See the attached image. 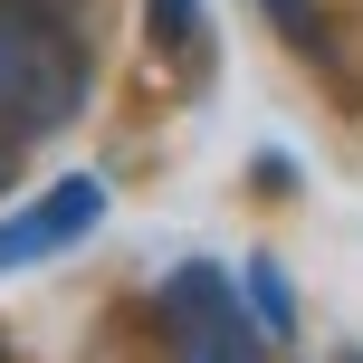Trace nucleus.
Masks as SVG:
<instances>
[{
  "mask_svg": "<svg viewBox=\"0 0 363 363\" xmlns=\"http://www.w3.org/2000/svg\"><path fill=\"white\" fill-rule=\"evenodd\" d=\"M153 306H163L172 363H268V335H258L249 296H239V277L220 268V258H182Z\"/></svg>",
  "mask_w": 363,
  "mask_h": 363,
  "instance_id": "nucleus-2",
  "label": "nucleus"
},
{
  "mask_svg": "<svg viewBox=\"0 0 363 363\" xmlns=\"http://www.w3.org/2000/svg\"><path fill=\"white\" fill-rule=\"evenodd\" d=\"M239 296H249V315H258L268 345H287V335H296V287H287L277 258H249V268H239Z\"/></svg>",
  "mask_w": 363,
  "mask_h": 363,
  "instance_id": "nucleus-4",
  "label": "nucleus"
},
{
  "mask_svg": "<svg viewBox=\"0 0 363 363\" xmlns=\"http://www.w3.org/2000/svg\"><path fill=\"white\" fill-rule=\"evenodd\" d=\"M144 38H153V57H182L201 38V0H144Z\"/></svg>",
  "mask_w": 363,
  "mask_h": 363,
  "instance_id": "nucleus-5",
  "label": "nucleus"
},
{
  "mask_svg": "<svg viewBox=\"0 0 363 363\" xmlns=\"http://www.w3.org/2000/svg\"><path fill=\"white\" fill-rule=\"evenodd\" d=\"M268 19H277V38H296L306 57H325V29H315V0H268Z\"/></svg>",
  "mask_w": 363,
  "mask_h": 363,
  "instance_id": "nucleus-6",
  "label": "nucleus"
},
{
  "mask_svg": "<svg viewBox=\"0 0 363 363\" xmlns=\"http://www.w3.org/2000/svg\"><path fill=\"white\" fill-rule=\"evenodd\" d=\"M48 10H57V0H48Z\"/></svg>",
  "mask_w": 363,
  "mask_h": 363,
  "instance_id": "nucleus-9",
  "label": "nucleus"
},
{
  "mask_svg": "<svg viewBox=\"0 0 363 363\" xmlns=\"http://www.w3.org/2000/svg\"><path fill=\"white\" fill-rule=\"evenodd\" d=\"M19 153H29V144H19V134H0V191L19 182Z\"/></svg>",
  "mask_w": 363,
  "mask_h": 363,
  "instance_id": "nucleus-7",
  "label": "nucleus"
},
{
  "mask_svg": "<svg viewBox=\"0 0 363 363\" xmlns=\"http://www.w3.org/2000/svg\"><path fill=\"white\" fill-rule=\"evenodd\" d=\"M0 363H10V354H0Z\"/></svg>",
  "mask_w": 363,
  "mask_h": 363,
  "instance_id": "nucleus-8",
  "label": "nucleus"
},
{
  "mask_svg": "<svg viewBox=\"0 0 363 363\" xmlns=\"http://www.w3.org/2000/svg\"><path fill=\"white\" fill-rule=\"evenodd\" d=\"M96 220H106V182H96V172H57L48 191L29 201V211H10V220H0V277L67 258L77 239L96 230Z\"/></svg>",
  "mask_w": 363,
  "mask_h": 363,
  "instance_id": "nucleus-3",
  "label": "nucleus"
},
{
  "mask_svg": "<svg viewBox=\"0 0 363 363\" xmlns=\"http://www.w3.org/2000/svg\"><path fill=\"white\" fill-rule=\"evenodd\" d=\"M96 86V57L86 38L67 29V10L48 0H0V134L38 144V134L77 125Z\"/></svg>",
  "mask_w": 363,
  "mask_h": 363,
  "instance_id": "nucleus-1",
  "label": "nucleus"
}]
</instances>
